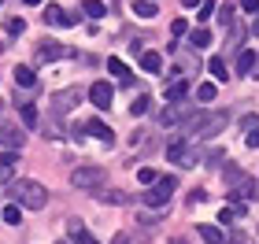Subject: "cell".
<instances>
[{"label":"cell","instance_id":"cell-32","mask_svg":"<svg viewBox=\"0 0 259 244\" xmlns=\"http://www.w3.org/2000/svg\"><path fill=\"white\" fill-rule=\"evenodd\" d=\"M211 15H215V0H204V4H200V15H196V22H207Z\"/></svg>","mask_w":259,"mask_h":244},{"label":"cell","instance_id":"cell-12","mask_svg":"<svg viewBox=\"0 0 259 244\" xmlns=\"http://www.w3.org/2000/svg\"><path fill=\"white\" fill-rule=\"evenodd\" d=\"M0 144H8V152H19L22 148V133L15 126H0Z\"/></svg>","mask_w":259,"mask_h":244},{"label":"cell","instance_id":"cell-4","mask_svg":"<svg viewBox=\"0 0 259 244\" xmlns=\"http://www.w3.org/2000/svg\"><path fill=\"white\" fill-rule=\"evenodd\" d=\"M167 159H170V163H178V167H196V163H200L196 148L185 141V133H178V137H174V141L167 144Z\"/></svg>","mask_w":259,"mask_h":244},{"label":"cell","instance_id":"cell-22","mask_svg":"<svg viewBox=\"0 0 259 244\" xmlns=\"http://www.w3.org/2000/svg\"><path fill=\"white\" fill-rule=\"evenodd\" d=\"M4 30L11 33V37H22V33H26V19H22V15H11V19L4 22Z\"/></svg>","mask_w":259,"mask_h":244},{"label":"cell","instance_id":"cell-16","mask_svg":"<svg viewBox=\"0 0 259 244\" xmlns=\"http://www.w3.org/2000/svg\"><path fill=\"white\" fill-rule=\"evenodd\" d=\"M134 15H137V19H156V15H159L156 0H134Z\"/></svg>","mask_w":259,"mask_h":244},{"label":"cell","instance_id":"cell-28","mask_svg":"<svg viewBox=\"0 0 259 244\" xmlns=\"http://www.w3.org/2000/svg\"><path fill=\"white\" fill-rule=\"evenodd\" d=\"M4 222H8V226H19V222H22V207H19V204H8V207H4Z\"/></svg>","mask_w":259,"mask_h":244},{"label":"cell","instance_id":"cell-34","mask_svg":"<svg viewBox=\"0 0 259 244\" xmlns=\"http://www.w3.org/2000/svg\"><path fill=\"white\" fill-rule=\"evenodd\" d=\"M244 144H248V148H259V126H255V130H248V133H244Z\"/></svg>","mask_w":259,"mask_h":244},{"label":"cell","instance_id":"cell-27","mask_svg":"<svg viewBox=\"0 0 259 244\" xmlns=\"http://www.w3.org/2000/svg\"><path fill=\"white\" fill-rule=\"evenodd\" d=\"M148 108H152V100H148V96H137L134 104H130V115H134V119H141V115H148Z\"/></svg>","mask_w":259,"mask_h":244},{"label":"cell","instance_id":"cell-6","mask_svg":"<svg viewBox=\"0 0 259 244\" xmlns=\"http://www.w3.org/2000/svg\"><path fill=\"white\" fill-rule=\"evenodd\" d=\"M67 56H74V48H67V44H60V41L45 37L37 44V63H56V60H67Z\"/></svg>","mask_w":259,"mask_h":244},{"label":"cell","instance_id":"cell-23","mask_svg":"<svg viewBox=\"0 0 259 244\" xmlns=\"http://www.w3.org/2000/svg\"><path fill=\"white\" fill-rule=\"evenodd\" d=\"M207 71L215 74V81H226V60H222V56H211V60H207Z\"/></svg>","mask_w":259,"mask_h":244},{"label":"cell","instance_id":"cell-30","mask_svg":"<svg viewBox=\"0 0 259 244\" xmlns=\"http://www.w3.org/2000/svg\"><path fill=\"white\" fill-rule=\"evenodd\" d=\"M97 200L100 204H130V196L126 192H97Z\"/></svg>","mask_w":259,"mask_h":244},{"label":"cell","instance_id":"cell-7","mask_svg":"<svg viewBox=\"0 0 259 244\" xmlns=\"http://www.w3.org/2000/svg\"><path fill=\"white\" fill-rule=\"evenodd\" d=\"M89 100H93V108L108 111L111 100H115V89L108 85V81H93V85H89Z\"/></svg>","mask_w":259,"mask_h":244},{"label":"cell","instance_id":"cell-9","mask_svg":"<svg viewBox=\"0 0 259 244\" xmlns=\"http://www.w3.org/2000/svg\"><path fill=\"white\" fill-rule=\"evenodd\" d=\"M45 22H49V26H74V15H67V11L60 8V4H49L45 8Z\"/></svg>","mask_w":259,"mask_h":244},{"label":"cell","instance_id":"cell-29","mask_svg":"<svg viewBox=\"0 0 259 244\" xmlns=\"http://www.w3.org/2000/svg\"><path fill=\"white\" fill-rule=\"evenodd\" d=\"M215 92H219V89H215V81H200V85H196V96L204 100V104H207V100H215Z\"/></svg>","mask_w":259,"mask_h":244},{"label":"cell","instance_id":"cell-14","mask_svg":"<svg viewBox=\"0 0 259 244\" xmlns=\"http://www.w3.org/2000/svg\"><path fill=\"white\" fill-rule=\"evenodd\" d=\"M74 100H78V89H67V92H60V96L52 100V111L56 115H67L70 108H74Z\"/></svg>","mask_w":259,"mask_h":244},{"label":"cell","instance_id":"cell-45","mask_svg":"<svg viewBox=\"0 0 259 244\" xmlns=\"http://www.w3.org/2000/svg\"><path fill=\"white\" fill-rule=\"evenodd\" d=\"M255 71H259V67H255Z\"/></svg>","mask_w":259,"mask_h":244},{"label":"cell","instance_id":"cell-42","mask_svg":"<svg viewBox=\"0 0 259 244\" xmlns=\"http://www.w3.org/2000/svg\"><path fill=\"white\" fill-rule=\"evenodd\" d=\"M22 4H30V8H33V4H41V0H22Z\"/></svg>","mask_w":259,"mask_h":244},{"label":"cell","instance_id":"cell-19","mask_svg":"<svg viewBox=\"0 0 259 244\" xmlns=\"http://www.w3.org/2000/svg\"><path fill=\"white\" fill-rule=\"evenodd\" d=\"M15 85H22V89H33V85H37V74H33L30 67H15Z\"/></svg>","mask_w":259,"mask_h":244},{"label":"cell","instance_id":"cell-26","mask_svg":"<svg viewBox=\"0 0 259 244\" xmlns=\"http://www.w3.org/2000/svg\"><path fill=\"white\" fill-rule=\"evenodd\" d=\"M19 115H22V122H26L30 130L37 126V108H33V104H19Z\"/></svg>","mask_w":259,"mask_h":244},{"label":"cell","instance_id":"cell-20","mask_svg":"<svg viewBox=\"0 0 259 244\" xmlns=\"http://www.w3.org/2000/svg\"><path fill=\"white\" fill-rule=\"evenodd\" d=\"M108 71L115 74V78H122V81H130V67L119 60V56H108Z\"/></svg>","mask_w":259,"mask_h":244},{"label":"cell","instance_id":"cell-3","mask_svg":"<svg viewBox=\"0 0 259 244\" xmlns=\"http://www.w3.org/2000/svg\"><path fill=\"white\" fill-rule=\"evenodd\" d=\"M104 181H108V170L97 167V163L70 170V185H74V189H104Z\"/></svg>","mask_w":259,"mask_h":244},{"label":"cell","instance_id":"cell-21","mask_svg":"<svg viewBox=\"0 0 259 244\" xmlns=\"http://www.w3.org/2000/svg\"><path fill=\"white\" fill-rule=\"evenodd\" d=\"M81 11H85V15H89L93 22H97V19H104V15H108V8H104V4H100V0H85V4H81Z\"/></svg>","mask_w":259,"mask_h":244},{"label":"cell","instance_id":"cell-35","mask_svg":"<svg viewBox=\"0 0 259 244\" xmlns=\"http://www.w3.org/2000/svg\"><path fill=\"white\" fill-rule=\"evenodd\" d=\"M170 30H174V37H182V33L189 30V22H185V19H174V22H170Z\"/></svg>","mask_w":259,"mask_h":244},{"label":"cell","instance_id":"cell-38","mask_svg":"<svg viewBox=\"0 0 259 244\" xmlns=\"http://www.w3.org/2000/svg\"><path fill=\"white\" fill-rule=\"evenodd\" d=\"M233 215H237L233 207H222V211H219V222H233Z\"/></svg>","mask_w":259,"mask_h":244},{"label":"cell","instance_id":"cell-10","mask_svg":"<svg viewBox=\"0 0 259 244\" xmlns=\"http://www.w3.org/2000/svg\"><path fill=\"white\" fill-rule=\"evenodd\" d=\"M196 233H200V240H204V244H226V233H222L219 226H211V222H200Z\"/></svg>","mask_w":259,"mask_h":244},{"label":"cell","instance_id":"cell-44","mask_svg":"<svg viewBox=\"0 0 259 244\" xmlns=\"http://www.w3.org/2000/svg\"><path fill=\"white\" fill-rule=\"evenodd\" d=\"M255 229H259V222H255Z\"/></svg>","mask_w":259,"mask_h":244},{"label":"cell","instance_id":"cell-5","mask_svg":"<svg viewBox=\"0 0 259 244\" xmlns=\"http://www.w3.org/2000/svg\"><path fill=\"white\" fill-rule=\"evenodd\" d=\"M174 189H178V181H174V178H159L156 185H148V192L141 196V200H145L148 207H167L170 196H174Z\"/></svg>","mask_w":259,"mask_h":244},{"label":"cell","instance_id":"cell-33","mask_svg":"<svg viewBox=\"0 0 259 244\" xmlns=\"http://www.w3.org/2000/svg\"><path fill=\"white\" fill-rule=\"evenodd\" d=\"M255 126H259V115H244V119H241V130H244V133L255 130Z\"/></svg>","mask_w":259,"mask_h":244},{"label":"cell","instance_id":"cell-1","mask_svg":"<svg viewBox=\"0 0 259 244\" xmlns=\"http://www.w3.org/2000/svg\"><path fill=\"white\" fill-rule=\"evenodd\" d=\"M11 200H15L19 207H26V211H45L49 207V189H45L41 181H30V178H15L8 185Z\"/></svg>","mask_w":259,"mask_h":244},{"label":"cell","instance_id":"cell-39","mask_svg":"<svg viewBox=\"0 0 259 244\" xmlns=\"http://www.w3.org/2000/svg\"><path fill=\"white\" fill-rule=\"evenodd\" d=\"M226 240H230V244H248V240H244V233H230Z\"/></svg>","mask_w":259,"mask_h":244},{"label":"cell","instance_id":"cell-15","mask_svg":"<svg viewBox=\"0 0 259 244\" xmlns=\"http://www.w3.org/2000/svg\"><path fill=\"white\" fill-rule=\"evenodd\" d=\"M255 67H259V56H255L252 48H244V52L237 56V71H241V74H252Z\"/></svg>","mask_w":259,"mask_h":244},{"label":"cell","instance_id":"cell-17","mask_svg":"<svg viewBox=\"0 0 259 244\" xmlns=\"http://www.w3.org/2000/svg\"><path fill=\"white\" fill-rule=\"evenodd\" d=\"M141 71L159 74V71H163V56H159V52H145V56H141Z\"/></svg>","mask_w":259,"mask_h":244},{"label":"cell","instance_id":"cell-8","mask_svg":"<svg viewBox=\"0 0 259 244\" xmlns=\"http://www.w3.org/2000/svg\"><path fill=\"white\" fill-rule=\"evenodd\" d=\"M67 240H70V244H97V237L85 233L81 218H67Z\"/></svg>","mask_w":259,"mask_h":244},{"label":"cell","instance_id":"cell-18","mask_svg":"<svg viewBox=\"0 0 259 244\" xmlns=\"http://www.w3.org/2000/svg\"><path fill=\"white\" fill-rule=\"evenodd\" d=\"M85 130H89L93 137H97V141H104V144H111V141H115V137H111V130H108V126H104L100 119H93V122L85 126Z\"/></svg>","mask_w":259,"mask_h":244},{"label":"cell","instance_id":"cell-31","mask_svg":"<svg viewBox=\"0 0 259 244\" xmlns=\"http://www.w3.org/2000/svg\"><path fill=\"white\" fill-rule=\"evenodd\" d=\"M137 181H141V185H156V181H159V174L152 170V167H141V170H137Z\"/></svg>","mask_w":259,"mask_h":244},{"label":"cell","instance_id":"cell-43","mask_svg":"<svg viewBox=\"0 0 259 244\" xmlns=\"http://www.w3.org/2000/svg\"><path fill=\"white\" fill-rule=\"evenodd\" d=\"M56 244H70V240H56Z\"/></svg>","mask_w":259,"mask_h":244},{"label":"cell","instance_id":"cell-41","mask_svg":"<svg viewBox=\"0 0 259 244\" xmlns=\"http://www.w3.org/2000/svg\"><path fill=\"white\" fill-rule=\"evenodd\" d=\"M182 4H185V8H196V4H204V0H182Z\"/></svg>","mask_w":259,"mask_h":244},{"label":"cell","instance_id":"cell-2","mask_svg":"<svg viewBox=\"0 0 259 244\" xmlns=\"http://www.w3.org/2000/svg\"><path fill=\"white\" fill-rule=\"evenodd\" d=\"M226 130V115L222 111H200L185 122V141H211Z\"/></svg>","mask_w":259,"mask_h":244},{"label":"cell","instance_id":"cell-40","mask_svg":"<svg viewBox=\"0 0 259 244\" xmlns=\"http://www.w3.org/2000/svg\"><path fill=\"white\" fill-rule=\"evenodd\" d=\"M111 244H130V237H126V233H119V237H115Z\"/></svg>","mask_w":259,"mask_h":244},{"label":"cell","instance_id":"cell-24","mask_svg":"<svg viewBox=\"0 0 259 244\" xmlns=\"http://www.w3.org/2000/svg\"><path fill=\"white\" fill-rule=\"evenodd\" d=\"M189 44H193V48H207V44H211V33H207L204 26H196V30L189 33Z\"/></svg>","mask_w":259,"mask_h":244},{"label":"cell","instance_id":"cell-25","mask_svg":"<svg viewBox=\"0 0 259 244\" xmlns=\"http://www.w3.org/2000/svg\"><path fill=\"white\" fill-rule=\"evenodd\" d=\"M182 111H185V108H178V104H170V108H163V115H159V122H163V126H174V122L182 119Z\"/></svg>","mask_w":259,"mask_h":244},{"label":"cell","instance_id":"cell-37","mask_svg":"<svg viewBox=\"0 0 259 244\" xmlns=\"http://www.w3.org/2000/svg\"><path fill=\"white\" fill-rule=\"evenodd\" d=\"M241 8L248 11V15H259V0H241Z\"/></svg>","mask_w":259,"mask_h":244},{"label":"cell","instance_id":"cell-11","mask_svg":"<svg viewBox=\"0 0 259 244\" xmlns=\"http://www.w3.org/2000/svg\"><path fill=\"white\" fill-rule=\"evenodd\" d=\"M15 163L19 152H0V181H15Z\"/></svg>","mask_w":259,"mask_h":244},{"label":"cell","instance_id":"cell-13","mask_svg":"<svg viewBox=\"0 0 259 244\" xmlns=\"http://www.w3.org/2000/svg\"><path fill=\"white\" fill-rule=\"evenodd\" d=\"M185 96H189V81H185V78H174L170 85H167V100H170V104H182Z\"/></svg>","mask_w":259,"mask_h":244},{"label":"cell","instance_id":"cell-36","mask_svg":"<svg viewBox=\"0 0 259 244\" xmlns=\"http://www.w3.org/2000/svg\"><path fill=\"white\" fill-rule=\"evenodd\" d=\"M204 200H207V192H204V189H193V192H189V204H193V207H196V204H204Z\"/></svg>","mask_w":259,"mask_h":244}]
</instances>
